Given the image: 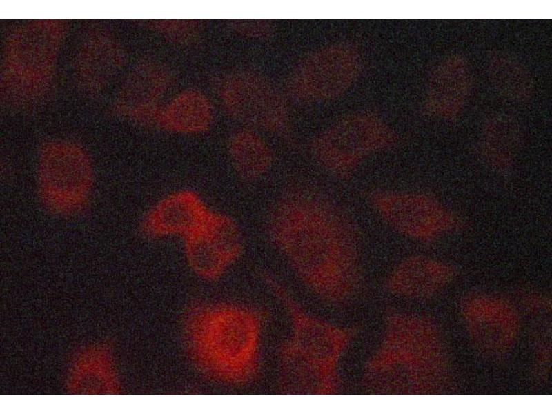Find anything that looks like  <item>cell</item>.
Returning <instances> with one entry per match:
<instances>
[{
  "instance_id": "1",
  "label": "cell",
  "mask_w": 552,
  "mask_h": 414,
  "mask_svg": "<svg viewBox=\"0 0 552 414\" xmlns=\"http://www.w3.org/2000/svg\"><path fill=\"white\" fill-rule=\"evenodd\" d=\"M266 230L298 278L322 300L345 306L359 290L358 230L328 195L306 184L290 185L273 205Z\"/></svg>"
},
{
  "instance_id": "2",
  "label": "cell",
  "mask_w": 552,
  "mask_h": 414,
  "mask_svg": "<svg viewBox=\"0 0 552 414\" xmlns=\"http://www.w3.org/2000/svg\"><path fill=\"white\" fill-rule=\"evenodd\" d=\"M264 315L243 305L195 302L184 318L189 360L206 379L232 386L253 382L260 373Z\"/></svg>"
},
{
  "instance_id": "3",
  "label": "cell",
  "mask_w": 552,
  "mask_h": 414,
  "mask_svg": "<svg viewBox=\"0 0 552 414\" xmlns=\"http://www.w3.org/2000/svg\"><path fill=\"white\" fill-rule=\"evenodd\" d=\"M424 326L417 319L388 315L382 342L364 366L362 386L379 394L419 390L424 373Z\"/></svg>"
},
{
  "instance_id": "4",
  "label": "cell",
  "mask_w": 552,
  "mask_h": 414,
  "mask_svg": "<svg viewBox=\"0 0 552 414\" xmlns=\"http://www.w3.org/2000/svg\"><path fill=\"white\" fill-rule=\"evenodd\" d=\"M94 179L90 159L77 146L52 144L41 151L37 168L38 196L50 214L66 217L83 211Z\"/></svg>"
},
{
  "instance_id": "5",
  "label": "cell",
  "mask_w": 552,
  "mask_h": 414,
  "mask_svg": "<svg viewBox=\"0 0 552 414\" xmlns=\"http://www.w3.org/2000/svg\"><path fill=\"white\" fill-rule=\"evenodd\" d=\"M264 279L285 307L291 321L290 338L284 342L307 359L333 369L357 333L358 326H339L308 313L270 274Z\"/></svg>"
},
{
  "instance_id": "6",
  "label": "cell",
  "mask_w": 552,
  "mask_h": 414,
  "mask_svg": "<svg viewBox=\"0 0 552 414\" xmlns=\"http://www.w3.org/2000/svg\"><path fill=\"white\" fill-rule=\"evenodd\" d=\"M184 248L190 269L199 277L213 281L240 256L243 238L232 218L212 212L200 226L184 236Z\"/></svg>"
},
{
  "instance_id": "7",
  "label": "cell",
  "mask_w": 552,
  "mask_h": 414,
  "mask_svg": "<svg viewBox=\"0 0 552 414\" xmlns=\"http://www.w3.org/2000/svg\"><path fill=\"white\" fill-rule=\"evenodd\" d=\"M366 197L386 225L413 239H428L446 230L453 221L445 209L424 195L373 190Z\"/></svg>"
},
{
  "instance_id": "8",
  "label": "cell",
  "mask_w": 552,
  "mask_h": 414,
  "mask_svg": "<svg viewBox=\"0 0 552 414\" xmlns=\"http://www.w3.org/2000/svg\"><path fill=\"white\" fill-rule=\"evenodd\" d=\"M395 137L375 126H342L313 141L311 148L319 164L340 180L349 179L369 154L391 145Z\"/></svg>"
},
{
  "instance_id": "9",
  "label": "cell",
  "mask_w": 552,
  "mask_h": 414,
  "mask_svg": "<svg viewBox=\"0 0 552 414\" xmlns=\"http://www.w3.org/2000/svg\"><path fill=\"white\" fill-rule=\"evenodd\" d=\"M212 212L194 191H177L161 199L148 211L140 222L139 232L148 238L184 237L200 226Z\"/></svg>"
},
{
  "instance_id": "10",
  "label": "cell",
  "mask_w": 552,
  "mask_h": 414,
  "mask_svg": "<svg viewBox=\"0 0 552 414\" xmlns=\"http://www.w3.org/2000/svg\"><path fill=\"white\" fill-rule=\"evenodd\" d=\"M277 386L286 395H333L340 388L339 370L307 359L284 342L278 349Z\"/></svg>"
},
{
  "instance_id": "11",
  "label": "cell",
  "mask_w": 552,
  "mask_h": 414,
  "mask_svg": "<svg viewBox=\"0 0 552 414\" xmlns=\"http://www.w3.org/2000/svg\"><path fill=\"white\" fill-rule=\"evenodd\" d=\"M450 273L443 265L421 257L401 262L388 276L384 286L391 293L404 297H425L442 286Z\"/></svg>"
},
{
  "instance_id": "12",
  "label": "cell",
  "mask_w": 552,
  "mask_h": 414,
  "mask_svg": "<svg viewBox=\"0 0 552 414\" xmlns=\"http://www.w3.org/2000/svg\"><path fill=\"white\" fill-rule=\"evenodd\" d=\"M221 97L227 110L236 118L256 125L269 126L266 119L270 96L260 79L241 74L228 80Z\"/></svg>"
},
{
  "instance_id": "13",
  "label": "cell",
  "mask_w": 552,
  "mask_h": 414,
  "mask_svg": "<svg viewBox=\"0 0 552 414\" xmlns=\"http://www.w3.org/2000/svg\"><path fill=\"white\" fill-rule=\"evenodd\" d=\"M479 302L469 312V321L473 325L474 335L481 339L480 344L489 352H503L509 346L514 333L513 313L504 305L495 302Z\"/></svg>"
},
{
  "instance_id": "14",
  "label": "cell",
  "mask_w": 552,
  "mask_h": 414,
  "mask_svg": "<svg viewBox=\"0 0 552 414\" xmlns=\"http://www.w3.org/2000/svg\"><path fill=\"white\" fill-rule=\"evenodd\" d=\"M210 118V106L205 97L197 91L188 90L179 95L159 119L167 129L195 133L206 130Z\"/></svg>"
},
{
  "instance_id": "15",
  "label": "cell",
  "mask_w": 552,
  "mask_h": 414,
  "mask_svg": "<svg viewBox=\"0 0 552 414\" xmlns=\"http://www.w3.org/2000/svg\"><path fill=\"white\" fill-rule=\"evenodd\" d=\"M231 162L236 173L243 179H257L270 168L273 157L265 143L249 131L237 133L229 144Z\"/></svg>"
},
{
  "instance_id": "16",
  "label": "cell",
  "mask_w": 552,
  "mask_h": 414,
  "mask_svg": "<svg viewBox=\"0 0 552 414\" xmlns=\"http://www.w3.org/2000/svg\"><path fill=\"white\" fill-rule=\"evenodd\" d=\"M469 83L464 63L453 59L446 62L434 75L431 101L442 112L451 113L459 108L465 96Z\"/></svg>"
},
{
  "instance_id": "17",
  "label": "cell",
  "mask_w": 552,
  "mask_h": 414,
  "mask_svg": "<svg viewBox=\"0 0 552 414\" xmlns=\"http://www.w3.org/2000/svg\"><path fill=\"white\" fill-rule=\"evenodd\" d=\"M490 75L494 85L503 95L522 99L530 96L532 83L529 74L518 63L502 56L493 57Z\"/></svg>"
},
{
  "instance_id": "18",
  "label": "cell",
  "mask_w": 552,
  "mask_h": 414,
  "mask_svg": "<svg viewBox=\"0 0 552 414\" xmlns=\"http://www.w3.org/2000/svg\"><path fill=\"white\" fill-rule=\"evenodd\" d=\"M168 32L172 39L179 41H190L193 36L195 35V28L190 23L171 21L168 25Z\"/></svg>"
}]
</instances>
